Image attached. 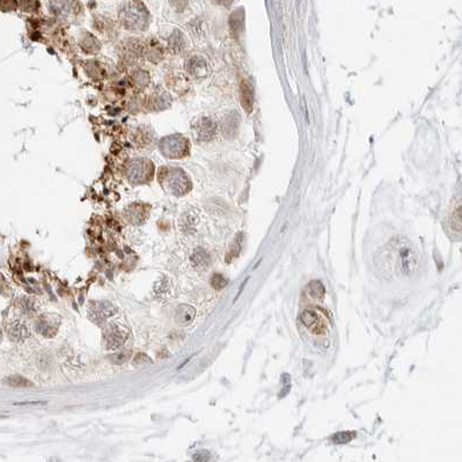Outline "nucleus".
<instances>
[{"label": "nucleus", "mask_w": 462, "mask_h": 462, "mask_svg": "<svg viewBox=\"0 0 462 462\" xmlns=\"http://www.w3.org/2000/svg\"><path fill=\"white\" fill-rule=\"evenodd\" d=\"M182 226H183V229L186 232H190V231H192V228H194V226L196 224V222H197V220H196V218H194V216H192V214H187L186 217H184V219L182 220Z\"/></svg>", "instance_id": "nucleus-21"}, {"label": "nucleus", "mask_w": 462, "mask_h": 462, "mask_svg": "<svg viewBox=\"0 0 462 462\" xmlns=\"http://www.w3.org/2000/svg\"><path fill=\"white\" fill-rule=\"evenodd\" d=\"M356 432H351V431H344V432H338L334 434L333 442L337 445H342V444H348L351 442L353 438L356 437Z\"/></svg>", "instance_id": "nucleus-18"}, {"label": "nucleus", "mask_w": 462, "mask_h": 462, "mask_svg": "<svg viewBox=\"0 0 462 462\" xmlns=\"http://www.w3.org/2000/svg\"><path fill=\"white\" fill-rule=\"evenodd\" d=\"M103 337L105 346H107L108 349L113 350L120 348V346L125 342L128 334H126V331L123 330L120 325L113 323V325H109V327L107 328V330L104 331Z\"/></svg>", "instance_id": "nucleus-8"}, {"label": "nucleus", "mask_w": 462, "mask_h": 462, "mask_svg": "<svg viewBox=\"0 0 462 462\" xmlns=\"http://www.w3.org/2000/svg\"><path fill=\"white\" fill-rule=\"evenodd\" d=\"M149 11L140 0H130L120 12V19L125 28L143 30L149 23Z\"/></svg>", "instance_id": "nucleus-1"}, {"label": "nucleus", "mask_w": 462, "mask_h": 462, "mask_svg": "<svg viewBox=\"0 0 462 462\" xmlns=\"http://www.w3.org/2000/svg\"><path fill=\"white\" fill-rule=\"evenodd\" d=\"M188 71L195 78H205L210 74L209 63L203 57L195 56L188 62Z\"/></svg>", "instance_id": "nucleus-9"}, {"label": "nucleus", "mask_w": 462, "mask_h": 462, "mask_svg": "<svg viewBox=\"0 0 462 462\" xmlns=\"http://www.w3.org/2000/svg\"><path fill=\"white\" fill-rule=\"evenodd\" d=\"M171 38H173L174 41V43H171V45H173V47L175 48L176 47V49L177 50H181L183 48V36L180 34V32H177L176 30V33H175V34L171 36Z\"/></svg>", "instance_id": "nucleus-25"}, {"label": "nucleus", "mask_w": 462, "mask_h": 462, "mask_svg": "<svg viewBox=\"0 0 462 462\" xmlns=\"http://www.w3.org/2000/svg\"><path fill=\"white\" fill-rule=\"evenodd\" d=\"M48 402L47 401H29V402H17L14 403L15 406H45Z\"/></svg>", "instance_id": "nucleus-28"}, {"label": "nucleus", "mask_w": 462, "mask_h": 462, "mask_svg": "<svg viewBox=\"0 0 462 462\" xmlns=\"http://www.w3.org/2000/svg\"><path fill=\"white\" fill-rule=\"evenodd\" d=\"M0 340H1V333H0Z\"/></svg>", "instance_id": "nucleus-31"}, {"label": "nucleus", "mask_w": 462, "mask_h": 462, "mask_svg": "<svg viewBox=\"0 0 462 462\" xmlns=\"http://www.w3.org/2000/svg\"><path fill=\"white\" fill-rule=\"evenodd\" d=\"M0 8L4 11H12L17 8L15 0H0Z\"/></svg>", "instance_id": "nucleus-24"}, {"label": "nucleus", "mask_w": 462, "mask_h": 462, "mask_svg": "<svg viewBox=\"0 0 462 462\" xmlns=\"http://www.w3.org/2000/svg\"><path fill=\"white\" fill-rule=\"evenodd\" d=\"M192 130H194V135L198 141H209L216 137L218 126L210 117H201L196 120Z\"/></svg>", "instance_id": "nucleus-6"}, {"label": "nucleus", "mask_w": 462, "mask_h": 462, "mask_svg": "<svg viewBox=\"0 0 462 462\" xmlns=\"http://www.w3.org/2000/svg\"><path fill=\"white\" fill-rule=\"evenodd\" d=\"M243 20L244 15L242 8H239V10L234 11L233 13L231 14V17H229V27H231L232 33H233L234 35L240 34V32L242 30Z\"/></svg>", "instance_id": "nucleus-13"}, {"label": "nucleus", "mask_w": 462, "mask_h": 462, "mask_svg": "<svg viewBox=\"0 0 462 462\" xmlns=\"http://www.w3.org/2000/svg\"><path fill=\"white\" fill-rule=\"evenodd\" d=\"M191 262L196 268L206 269L207 267H209V264L211 262V257H210L209 253L205 252L204 249H197V250H195L194 254H192Z\"/></svg>", "instance_id": "nucleus-14"}, {"label": "nucleus", "mask_w": 462, "mask_h": 462, "mask_svg": "<svg viewBox=\"0 0 462 462\" xmlns=\"http://www.w3.org/2000/svg\"><path fill=\"white\" fill-rule=\"evenodd\" d=\"M7 334L12 341H15V342H21V341L26 340V338L28 337L29 331L25 323L17 321V322L12 323L10 327H8Z\"/></svg>", "instance_id": "nucleus-11"}, {"label": "nucleus", "mask_w": 462, "mask_h": 462, "mask_svg": "<svg viewBox=\"0 0 462 462\" xmlns=\"http://www.w3.org/2000/svg\"><path fill=\"white\" fill-rule=\"evenodd\" d=\"M50 12L62 19H70L81 12V5L78 0H50Z\"/></svg>", "instance_id": "nucleus-5"}, {"label": "nucleus", "mask_w": 462, "mask_h": 462, "mask_svg": "<svg viewBox=\"0 0 462 462\" xmlns=\"http://www.w3.org/2000/svg\"><path fill=\"white\" fill-rule=\"evenodd\" d=\"M192 459H194L195 461H207L210 459V453L207 451H204V449L203 451H198L195 453Z\"/></svg>", "instance_id": "nucleus-27"}, {"label": "nucleus", "mask_w": 462, "mask_h": 462, "mask_svg": "<svg viewBox=\"0 0 462 462\" xmlns=\"http://www.w3.org/2000/svg\"><path fill=\"white\" fill-rule=\"evenodd\" d=\"M36 330H37V333L42 335V336L52 337L55 336V334L57 333V327L53 325V323H51V321H49L48 319L42 318L40 321L37 322Z\"/></svg>", "instance_id": "nucleus-15"}, {"label": "nucleus", "mask_w": 462, "mask_h": 462, "mask_svg": "<svg viewBox=\"0 0 462 462\" xmlns=\"http://www.w3.org/2000/svg\"><path fill=\"white\" fill-rule=\"evenodd\" d=\"M152 165L151 162L143 159H137L131 161L126 169V176L132 183H144L149 181L152 176Z\"/></svg>", "instance_id": "nucleus-4"}, {"label": "nucleus", "mask_w": 462, "mask_h": 462, "mask_svg": "<svg viewBox=\"0 0 462 462\" xmlns=\"http://www.w3.org/2000/svg\"><path fill=\"white\" fill-rule=\"evenodd\" d=\"M248 280H249V277H247V278H246V279H244V280H243V283H242V284H241V286H240V289H239V291H238V293H237V295H235V299H234V301H233V303H237V300H238V299H239V298H240V294H241V292H242V291H243V289H244V286H246V285H247V283H248Z\"/></svg>", "instance_id": "nucleus-29"}, {"label": "nucleus", "mask_w": 462, "mask_h": 462, "mask_svg": "<svg viewBox=\"0 0 462 462\" xmlns=\"http://www.w3.org/2000/svg\"><path fill=\"white\" fill-rule=\"evenodd\" d=\"M240 94H241V104H242L243 109L247 113H250L253 110V101H254V93L252 86L243 80L240 84Z\"/></svg>", "instance_id": "nucleus-12"}, {"label": "nucleus", "mask_w": 462, "mask_h": 462, "mask_svg": "<svg viewBox=\"0 0 462 462\" xmlns=\"http://www.w3.org/2000/svg\"><path fill=\"white\" fill-rule=\"evenodd\" d=\"M6 382H7L10 386H12V387H15V388L33 387V383L30 382L29 380L22 378V376H10V378H7V380H6Z\"/></svg>", "instance_id": "nucleus-17"}, {"label": "nucleus", "mask_w": 462, "mask_h": 462, "mask_svg": "<svg viewBox=\"0 0 462 462\" xmlns=\"http://www.w3.org/2000/svg\"><path fill=\"white\" fill-rule=\"evenodd\" d=\"M308 293L312 298H323L325 293V286L320 280H312L308 284Z\"/></svg>", "instance_id": "nucleus-16"}, {"label": "nucleus", "mask_w": 462, "mask_h": 462, "mask_svg": "<svg viewBox=\"0 0 462 462\" xmlns=\"http://www.w3.org/2000/svg\"><path fill=\"white\" fill-rule=\"evenodd\" d=\"M110 359H111V361H113L114 364H123L126 360V359H128V353L119 352V353H116V355L111 356Z\"/></svg>", "instance_id": "nucleus-26"}, {"label": "nucleus", "mask_w": 462, "mask_h": 462, "mask_svg": "<svg viewBox=\"0 0 462 462\" xmlns=\"http://www.w3.org/2000/svg\"><path fill=\"white\" fill-rule=\"evenodd\" d=\"M228 284V279L225 278L222 274H214L212 277H211V285L212 288L217 289V290H222L227 286Z\"/></svg>", "instance_id": "nucleus-19"}, {"label": "nucleus", "mask_w": 462, "mask_h": 462, "mask_svg": "<svg viewBox=\"0 0 462 462\" xmlns=\"http://www.w3.org/2000/svg\"><path fill=\"white\" fill-rule=\"evenodd\" d=\"M398 254H400L401 258V271L404 274L415 273L418 267V259L416 253L408 244H403V246L398 248Z\"/></svg>", "instance_id": "nucleus-7"}, {"label": "nucleus", "mask_w": 462, "mask_h": 462, "mask_svg": "<svg viewBox=\"0 0 462 462\" xmlns=\"http://www.w3.org/2000/svg\"><path fill=\"white\" fill-rule=\"evenodd\" d=\"M196 309L190 305H180L175 312V320L180 325H189L194 321Z\"/></svg>", "instance_id": "nucleus-10"}, {"label": "nucleus", "mask_w": 462, "mask_h": 462, "mask_svg": "<svg viewBox=\"0 0 462 462\" xmlns=\"http://www.w3.org/2000/svg\"><path fill=\"white\" fill-rule=\"evenodd\" d=\"M160 151L165 156L171 159H180L188 155L189 141L180 135H171L160 141Z\"/></svg>", "instance_id": "nucleus-3"}, {"label": "nucleus", "mask_w": 462, "mask_h": 462, "mask_svg": "<svg viewBox=\"0 0 462 462\" xmlns=\"http://www.w3.org/2000/svg\"><path fill=\"white\" fill-rule=\"evenodd\" d=\"M21 5H22L23 10L29 11V12L36 11L38 7H40V2H38V0H22Z\"/></svg>", "instance_id": "nucleus-22"}, {"label": "nucleus", "mask_w": 462, "mask_h": 462, "mask_svg": "<svg viewBox=\"0 0 462 462\" xmlns=\"http://www.w3.org/2000/svg\"><path fill=\"white\" fill-rule=\"evenodd\" d=\"M241 242H242V241H241V234H239L238 237H237V239H235L233 246L231 247V250H229V254H231V255H232V258L237 257V256L239 255V253H240V250H241Z\"/></svg>", "instance_id": "nucleus-23"}, {"label": "nucleus", "mask_w": 462, "mask_h": 462, "mask_svg": "<svg viewBox=\"0 0 462 462\" xmlns=\"http://www.w3.org/2000/svg\"><path fill=\"white\" fill-rule=\"evenodd\" d=\"M301 321L305 325L309 327L312 325L314 322L316 321V314L312 312V310H305V312L301 314Z\"/></svg>", "instance_id": "nucleus-20"}, {"label": "nucleus", "mask_w": 462, "mask_h": 462, "mask_svg": "<svg viewBox=\"0 0 462 462\" xmlns=\"http://www.w3.org/2000/svg\"><path fill=\"white\" fill-rule=\"evenodd\" d=\"M214 1H216L218 5L228 6V5H231V2L233 1V0H214Z\"/></svg>", "instance_id": "nucleus-30"}, {"label": "nucleus", "mask_w": 462, "mask_h": 462, "mask_svg": "<svg viewBox=\"0 0 462 462\" xmlns=\"http://www.w3.org/2000/svg\"><path fill=\"white\" fill-rule=\"evenodd\" d=\"M162 184L175 196L186 195L191 189V181L181 168H169L165 171Z\"/></svg>", "instance_id": "nucleus-2"}]
</instances>
